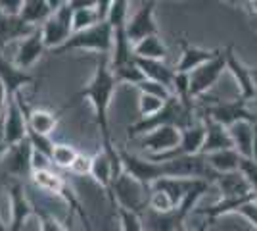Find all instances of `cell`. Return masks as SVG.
Segmentation results:
<instances>
[{"label": "cell", "instance_id": "6da1fadb", "mask_svg": "<svg viewBox=\"0 0 257 231\" xmlns=\"http://www.w3.org/2000/svg\"><path fill=\"white\" fill-rule=\"evenodd\" d=\"M117 87V79L113 75L111 67H109V56L102 54L96 62L94 75L88 81L81 93H77L75 100L86 99L90 102L92 110H94V120H96L98 131H100V141H102V150H106L113 162L121 164V156L119 148L111 141V133H109V104L113 99V93Z\"/></svg>", "mask_w": 257, "mask_h": 231}, {"label": "cell", "instance_id": "7a4b0ae2", "mask_svg": "<svg viewBox=\"0 0 257 231\" xmlns=\"http://www.w3.org/2000/svg\"><path fill=\"white\" fill-rule=\"evenodd\" d=\"M192 110H194L192 106H188V104L181 102L177 97H173V99L165 104V108H163L160 114H156L154 118L140 120V121H137V123H133V125H128L127 127L128 139H135V137H139V135H148V133H152L154 129L163 127V125H175V127H179L181 131H184V129H188V127L194 125Z\"/></svg>", "mask_w": 257, "mask_h": 231}, {"label": "cell", "instance_id": "3957f363", "mask_svg": "<svg viewBox=\"0 0 257 231\" xmlns=\"http://www.w3.org/2000/svg\"><path fill=\"white\" fill-rule=\"evenodd\" d=\"M69 50H92L98 54H111L113 50V31H111V25L107 22H102L85 29V31H79L69 37V41L60 46L58 50H54V54L62 56Z\"/></svg>", "mask_w": 257, "mask_h": 231}, {"label": "cell", "instance_id": "277c9868", "mask_svg": "<svg viewBox=\"0 0 257 231\" xmlns=\"http://www.w3.org/2000/svg\"><path fill=\"white\" fill-rule=\"evenodd\" d=\"M41 31H43L44 46L50 48L52 52L69 41V37L73 35V10L69 6V0H62L60 8L41 27Z\"/></svg>", "mask_w": 257, "mask_h": 231}, {"label": "cell", "instance_id": "5b68a950", "mask_svg": "<svg viewBox=\"0 0 257 231\" xmlns=\"http://www.w3.org/2000/svg\"><path fill=\"white\" fill-rule=\"evenodd\" d=\"M148 197L150 189H146L127 172H123V176L113 183V208L123 206L137 214H142V208L148 206Z\"/></svg>", "mask_w": 257, "mask_h": 231}, {"label": "cell", "instance_id": "8992f818", "mask_svg": "<svg viewBox=\"0 0 257 231\" xmlns=\"http://www.w3.org/2000/svg\"><path fill=\"white\" fill-rule=\"evenodd\" d=\"M205 118H211L213 121L225 125V127H232L238 121H257V114L247 108V102L242 99L238 100H226V102H215L211 106H207L204 110Z\"/></svg>", "mask_w": 257, "mask_h": 231}, {"label": "cell", "instance_id": "52a82bcc", "mask_svg": "<svg viewBox=\"0 0 257 231\" xmlns=\"http://www.w3.org/2000/svg\"><path fill=\"white\" fill-rule=\"evenodd\" d=\"M225 69H226V48L221 50L213 60H209L207 64H204V66L198 67V69H194L192 73H190V99L192 100L200 99L202 95H205L219 81V77L223 75Z\"/></svg>", "mask_w": 257, "mask_h": 231}, {"label": "cell", "instance_id": "ba28073f", "mask_svg": "<svg viewBox=\"0 0 257 231\" xmlns=\"http://www.w3.org/2000/svg\"><path fill=\"white\" fill-rule=\"evenodd\" d=\"M156 6L158 2H142L140 8L127 20V37L131 44L135 46L137 43L144 41L146 37L158 35V25H156Z\"/></svg>", "mask_w": 257, "mask_h": 231}, {"label": "cell", "instance_id": "9c48e42d", "mask_svg": "<svg viewBox=\"0 0 257 231\" xmlns=\"http://www.w3.org/2000/svg\"><path fill=\"white\" fill-rule=\"evenodd\" d=\"M10 197V231H23L25 221L37 214V208L31 204V200L25 195V187L22 181H12L8 187Z\"/></svg>", "mask_w": 257, "mask_h": 231}, {"label": "cell", "instance_id": "30bf717a", "mask_svg": "<svg viewBox=\"0 0 257 231\" xmlns=\"http://www.w3.org/2000/svg\"><path fill=\"white\" fill-rule=\"evenodd\" d=\"M33 152H35V148L29 143V139L12 146L6 154V158L2 160L4 172L14 177V181H20L22 177L33 176Z\"/></svg>", "mask_w": 257, "mask_h": 231}, {"label": "cell", "instance_id": "8fae6325", "mask_svg": "<svg viewBox=\"0 0 257 231\" xmlns=\"http://www.w3.org/2000/svg\"><path fill=\"white\" fill-rule=\"evenodd\" d=\"M4 133H6V143L8 146H16V144L27 141L29 135V125H27V116L22 110L18 97L8 100L6 106V114H4Z\"/></svg>", "mask_w": 257, "mask_h": 231}, {"label": "cell", "instance_id": "7c38bea8", "mask_svg": "<svg viewBox=\"0 0 257 231\" xmlns=\"http://www.w3.org/2000/svg\"><path fill=\"white\" fill-rule=\"evenodd\" d=\"M182 139V131L175 125H163L152 133L144 135L142 146L148 150V156H163L175 150Z\"/></svg>", "mask_w": 257, "mask_h": 231}, {"label": "cell", "instance_id": "4fadbf2b", "mask_svg": "<svg viewBox=\"0 0 257 231\" xmlns=\"http://www.w3.org/2000/svg\"><path fill=\"white\" fill-rule=\"evenodd\" d=\"M18 97V102L22 106V110L25 112L27 116V125H29V131L39 133V135H44V137H50L60 121V116L62 112H50L46 108H29L22 99V93L16 95Z\"/></svg>", "mask_w": 257, "mask_h": 231}, {"label": "cell", "instance_id": "5bb4252c", "mask_svg": "<svg viewBox=\"0 0 257 231\" xmlns=\"http://www.w3.org/2000/svg\"><path fill=\"white\" fill-rule=\"evenodd\" d=\"M226 69L232 73L234 81L238 83L240 99L246 100V102L255 99L257 93H255V87H253V81H251V71L238 58V54L234 52V46H226Z\"/></svg>", "mask_w": 257, "mask_h": 231}, {"label": "cell", "instance_id": "9a60e30c", "mask_svg": "<svg viewBox=\"0 0 257 231\" xmlns=\"http://www.w3.org/2000/svg\"><path fill=\"white\" fill-rule=\"evenodd\" d=\"M204 125H205V143H204V148H202L204 156L219 152V150H230V148H234V141L230 137L228 127L217 123L211 118H205V116H204Z\"/></svg>", "mask_w": 257, "mask_h": 231}, {"label": "cell", "instance_id": "2e32d148", "mask_svg": "<svg viewBox=\"0 0 257 231\" xmlns=\"http://www.w3.org/2000/svg\"><path fill=\"white\" fill-rule=\"evenodd\" d=\"M44 39H43V31L37 29L33 35H29L27 39H23L20 46H18V52H16V66L20 69H29L31 66H35L41 58H43L44 52Z\"/></svg>", "mask_w": 257, "mask_h": 231}, {"label": "cell", "instance_id": "e0dca14e", "mask_svg": "<svg viewBox=\"0 0 257 231\" xmlns=\"http://www.w3.org/2000/svg\"><path fill=\"white\" fill-rule=\"evenodd\" d=\"M0 81L6 89V95H8V100L14 99L16 95H20L22 87L29 85L35 81V77L29 75L27 71H23L16 64L8 62L4 56L0 54Z\"/></svg>", "mask_w": 257, "mask_h": 231}, {"label": "cell", "instance_id": "ac0fdd59", "mask_svg": "<svg viewBox=\"0 0 257 231\" xmlns=\"http://www.w3.org/2000/svg\"><path fill=\"white\" fill-rule=\"evenodd\" d=\"M37 31V27H33L29 23H25L22 18H12L0 12V50L12 41H20L27 39L29 35Z\"/></svg>", "mask_w": 257, "mask_h": 231}, {"label": "cell", "instance_id": "d6986e66", "mask_svg": "<svg viewBox=\"0 0 257 231\" xmlns=\"http://www.w3.org/2000/svg\"><path fill=\"white\" fill-rule=\"evenodd\" d=\"M221 50H205L200 46H190V44H182L181 60L177 62L175 73H192L194 69L202 67L207 64L209 60H213L215 56L219 54Z\"/></svg>", "mask_w": 257, "mask_h": 231}, {"label": "cell", "instance_id": "ffe728a7", "mask_svg": "<svg viewBox=\"0 0 257 231\" xmlns=\"http://www.w3.org/2000/svg\"><path fill=\"white\" fill-rule=\"evenodd\" d=\"M137 66L142 69V73L146 79L150 81H156V83H161L163 87L171 89L173 93V85H175V69L167 66L165 62L161 60H144V58H135Z\"/></svg>", "mask_w": 257, "mask_h": 231}, {"label": "cell", "instance_id": "44dd1931", "mask_svg": "<svg viewBox=\"0 0 257 231\" xmlns=\"http://www.w3.org/2000/svg\"><path fill=\"white\" fill-rule=\"evenodd\" d=\"M219 183V189L223 193V198H246L253 193L251 185L247 183V179L242 174L240 170L234 172V174H223L215 179Z\"/></svg>", "mask_w": 257, "mask_h": 231}, {"label": "cell", "instance_id": "7402d4cb", "mask_svg": "<svg viewBox=\"0 0 257 231\" xmlns=\"http://www.w3.org/2000/svg\"><path fill=\"white\" fill-rule=\"evenodd\" d=\"M52 4L50 0H25L23 2V10L20 14L25 23H29L33 27L39 29V23H46L50 18H52Z\"/></svg>", "mask_w": 257, "mask_h": 231}, {"label": "cell", "instance_id": "603a6c76", "mask_svg": "<svg viewBox=\"0 0 257 231\" xmlns=\"http://www.w3.org/2000/svg\"><path fill=\"white\" fill-rule=\"evenodd\" d=\"M228 131H230L238 154L244 158H253V123L238 121L232 127H228Z\"/></svg>", "mask_w": 257, "mask_h": 231}, {"label": "cell", "instance_id": "cb8c5ba5", "mask_svg": "<svg viewBox=\"0 0 257 231\" xmlns=\"http://www.w3.org/2000/svg\"><path fill=\"white\" fill-rule=\"evenodd\" d=\"M207 166L213 170L217 176H223V174H234L240 170V154L236 148L230 150H219V152L207 154Z\"/></svg>", "mask_w": 257, "mask_h": 231}, {"label": "cell", "instance_id": "d4e9b609", "mask_svg": "<svg viewBox=\"0 0 257 231\" xmlns=\"http://www.w3.org/2000/svg\"><path fill=\"white\" fill-rule=\"evenodd\" d=\"M33 183L37 187L44 191V193H50L54 197H62L64 189L67 187L65 179L62 176H58L52 170H41V172H33Z\"/></svg>", "mask_w": 257, "mask_h": 231}, {"label": "cell", "instance_id": "484cf974", "mask_svg": "<svg viewBox=\"0 0 257 231\" xmlns=\"http://www.w3.org/2000/svg\"><path fill=\"white\" fill-rule=\"evenodd\" d=\"M133 54L135 58H144V60H161L167 56V48L163 41L160 39V35L154 37H146L144 41H140L133 46Z\"/></svg>", "mask_w": 257, "mask_h": 231}, {"label": "cell", "instance_id": "4316f807", "mask_svg": "<svg viewBox=\"0 0 257 231\" xmlns=\"http://www.w3.org/2000/svg\"><path fill=\"white\" fill-rule=\"evenodd\" d=\"M111 71H113V75L117 79V83H131V85H135V87H139L140 83L146 79L144 73H142V69L137 66L135 60H133L131 64H127V66L115 67V69H111Z\"/></svg>", "mask_w": 257, "mask_h": 231}, {"label": "cell", "instance_id": "83f0119b", "mask_svg": "<svg viewBox=\"0 0 257 231\" xmlns=\"http://www.w3.org/2000/svg\"><path fill=\"white\" fill-rule=\"evenodd\" d=\"M167 102H169V100H163V99H158V97H152V95H144V93H140L139 114L142 116V120L154 118L156 114H160V112L165 108V104H167Z\"/></svg>", "mask_w": 257, "mask_h": 231}, {"label": "cell", "instance_id": "f1b7e54d", "mask_svg": "<svg viewBox=\"0 0 257 231\" xmlns=\"http://www.w3.org/2000/svg\"><path fill=\"white\" fill-rule=\"evenodd\" d=\"M79 152L75 150V146L65 143H56L52 150V164H56L58 168H71V164L77 160Z\"/></svg>", "mask_w": 257, "mask_h": 231}, {"label": "cell", "instance_id": "f546056e", "mask_svg": "<svg viewBox=\"0 0 257 231\" xmlns=\"http://www.w3.org/2000/svg\"><path fill=\"white\" fill-rule=\"evenodd\" d=\"M98 23H102V22H100V18H98L96 8H85V10L73 12V33L90 29V27H94Z\"/></svg>", "mask_w": 257, "mask_h": 231}, {"label": "cell", "instance_id": "4dcf8cb0", "mask_svg": "<svg viewBox=\"0 0 257 231\" xmlns=\"http://www.w3.org/2000/svg\"><path fill=\"white\" fill-rule=\"evenodd\" d=\"M115 210H117L121 231H144V223H142V216L140 214L123 208V206H115Z\"/></svg>", "mask_w": 257, "mask_h": 231}, {"label": "cell", "instance_id": "1f68e13d", "mask_svg": "<svg viewBox=\"0 0 257 231\" xmlns=\"http://www.w3.org/2000/svg\"><path fill=\"white\" fill-rule=\"evenodd\" d=\"M128 2L125 0H113L111 2V10H109V16H107V23L111 25V29L115 27H121V25H127V12H128Z\"/></svg>", "mask_w": 257, "mask_h": 231}, {"label": "cell", "instance_id": "d6a6232c", "mask_svg": "<svg viewBox=\"0 0 257 231\" xmlns=\"http://www.w3.org/2000/svg\"><path fill=\"white\" fill-rule=\"evenodd\" d=\"M27 139H29V143L33 144L35 152L43 154V156H46V158H50V160H52V150H54V144L56 143H52V139H50V137H44V135L29 131Z\"/></svg>", "mask_w": 257, "mask_h": 231}, {"label": "cell", "instance_id": "836d02e7", "mask_svg": "<svg viewBox=\"0 0 257 231\" xmlns=\"http://www.w3.org/2000/svg\"><path fill=\"white\" fill-rule=\"evenodd\" d=\"M137 89H139L140 93H144V95H152V97H158V99H163V100L173 99L171 89L163 87L161 83H156V81H150V79H144Z\"/></svg>", "mask_w": 257, "mask_h": 231}, {"label": "cell", "instance_id": "e575fe53", "mask_svg": "<svg viewBox=\"0 0 257 231\" xmlns=\"http://www.w3.org/2000/svg\"><path fill=\"white\" fill-rule=\"evenodd\" d=\"M35 216H39V227L41 231H67V225H64L62 221L58 220V218H54L50 212H46L43 208H37V214Z\"/></svg>", "mask_w": 257, "mask_h": 231}, {"label": "cell", "instance_id": "d590c367", "mask_svg": "<svg viewBox=\"0 0 257 231\" xmlns=\"http://www.w3.org/2000/svg\"><path fill=\"white\" fill-rule=\"evenodd\" d=\"M240 174L246 177L247 183L251 185L253 193L257 195V162L253 158H240Z\"/></svg>", "mask_w": 257, "mask_h": 231}, {"label": "cell", "instance_id": "8d00e7d4", "mask_svg": "<svg viewBox=\"0 0 257 231\" xmlns=\"http://www.w3.org/2000/svg\"><path fill=\"white\" fill-rule=\"evenodd\" d=\"M90 170H92V156H86V154L81 152H79L77 160L69 168V172L73 176H90Z\"/></svg>", "mask_w": 257, "mask_h": 231}, {"label": "cell", "instance_id": "74e56055", "mask_svg": "<svg viewBox=\"0 0 257 231\" xmlns=\"http://www.w3.org/2000/svg\"><path fill=\"white\" fill-rule=\"evenodd\" d=\"M236 214H240V216H244L251 225H255L257 227V198L251 197L249 200H246L240 208L236 210Z\"/></svg>", "mask_w": 257, "mask_h": 231}, {"label": "cell", "instance_id": "f35d334b", "mask_svg": "<svg viewBox=\"0 0 257 231\" xmlns=\"http://www.w3.org/2000/svg\"><path fill=\"white\" fill-rule=\"evenodd\" d=\"M23 2L25 0H0V12L12 16V18H20L23 10Z\"/></svg>", "mask_w": 257, "mask_h": 231}, {"label": "cell", "instance_id": "ab89813d", "mask_svg": "<svg viewBox=\"0 0 257 231\" xmlns=\"http://www.w3.org/2000/svg\"><path fill=\"white\" fill-rule=\"evenodd\" d=\"M10 150V146L6 143V133H4V116L0 118V162L6 158V154Z\"/></svg>", "mask_w": 257, "mask_h": 231}, {"label": "cell", "instance_id": "60d3db41", "mask_svg": "<svg viewBox=\"0 0 257 231\" xmlns=\"http://www.w3.org/2000/svg\"><path fill=\"white\" fill-rule=\"evenodd\" d=\"M109 10H111V2H109V0H98L96 12H98V18H100V22H107Z\"/></svg>", "mask_w": 257, "mask_h": 231}, {"label": "cell", "instance_id": "b9f144b4", "mask_svg": "<svg viewBox=\"0 0 257 231\" xmlns=\"http://www.w3.org/2000/svg\"><path fill=\"white\" fill-rule=\"evenodd\" d=\"M98 0H69L71 10H85V8H96Z\"/></svg>", "mask_w": 257, "mask_h": 231}, {"label": "cell", "instance_id": "7bdbcfd3", "mask_svg": "<svg viewBox=\"0 0 257 231\" xmlns=\"http://www.w3.org/2000/svg\"><path fill=\"white\" fill-rule=\"evenodd\" d=\"M6 106H8V95H6V89L0 81V118L6 114Z\"/></svg>", "mask_w": 257, "mask_h": 231}, {"label": "cell", "instance_id": "ee69618b", "mask_svg": "<svg viewBox=\"0 0 257 231\" xmlns=\"http://www.w3.org/2000/svg\"><path fill=\"white\" fill-rule=\"evenodd\" d=\"M244 6H246V10L253 16V20L257 18V0H249V2H244Z\"/></svg>", "mask_w": 257, "mask_h": 231}, {"label": "cell", "instance_id": "f6af8a7d", "mask_svg": "<svg viewBox=\"0 0 257 231\" xmlns=\"http://www.w3.org/2000/svg\"><path fill=\"white\" fill-rule=\"evenodd\" d=\"M249 71H251V81H253V87L257 93V67H249Z\"/></svg>", "mask_w": 257, "mask_h": 231}, {"label": "cell", "instance_id": "bcb514c9", "mask_svg": "<svg viewBox=\"0 0 257 231\" xmlns=\"http://www.w3.org/2000/svg\"><path fill=\"white\" fill-rule=\"evenodd\" d=\"M0 231H10V225H6V223L2 221V218H0Z\"/></svg>", "mask_w": 257, "mask_h": 231}, {"label": "cell", "instance_id": "7dc6e473", "mask_svg": "<svg viewBox=\"0 0 257 231\" xmlns=\"http://www.w3.org/2000/svg\"><path fill=\"white\" fill-rule=\"evenodd\" d=\"M67 231H75L73 229V225H71V212H69V225H67Z\"/></svg>", "mask_w": 257, "mask_h": 231}, {"label": "cell", "instance_id": "c3c4849f", "mask_svg": "<svg viewBox=\"0 0 257 231\" xmlns=\"http://www.w3.org/2000/svg\"><path fill=\"white\" fill-rule=\"evenodd\" d=\"M177 231H186V227H184V225H181V227H177Z\"/></svg>", "mask_w": 257, "mask_h": 231}, {"label": "cell", "instance_id": "681fc988", "mask_svg": "<svg viewBox=\"0 0 257 231\" xmlns=\"http://www.w3.org/2000/svg\"><path fill=\"white\" fill-rule=\"evenodd\" d=\"M251 23H253V27L257 29V18H255V20H251Z\"/></svg>", "mask_w": 257, "mask_h": 231}, {"label": "cell", "instance_id": "f907efd6", "mask_svg": "<svg viewBox=\"0 0 257 231\" xmlns=\"http://www.w3.org/2000/svg\"><path fill=\"white\" fill-rule=\"evenodd\" d=\"M253 197H255V198H257V195H255V193H253Z\"/></svg>", "mask_w": 257, "mask_h": 231}]
</instances>
